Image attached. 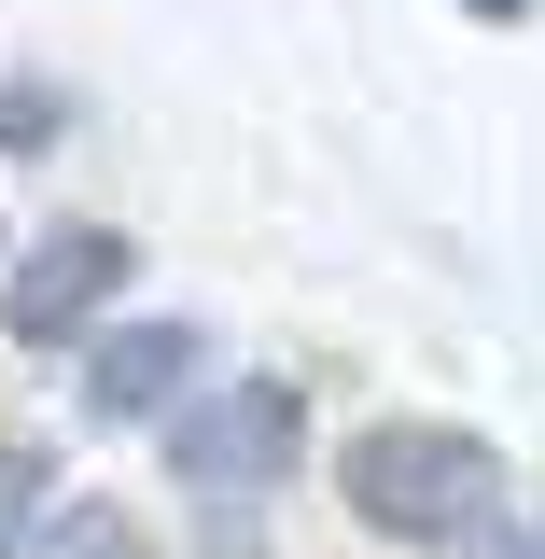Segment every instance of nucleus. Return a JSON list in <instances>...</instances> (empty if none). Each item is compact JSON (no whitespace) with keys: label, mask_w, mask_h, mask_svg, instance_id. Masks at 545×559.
<instances>
[{"label":"nucleus","mask_w":545,"mask_h":559,"mask_svg":"<svg viewBox=\"0 0 545 559\" xmlns=\"http://www.w3.org/2000/svg\"><path fill=\"white\" fill-rule=\"evenodd\" d=\"M0 140H57V98H28V84H0Z\"/></svg>","instance_id":"obj_7"},{"label":"nucleus","mask_w":545,"mask_h":559,"mask_svg":"<svg viewBox=\"0 0 545 559\" xmlns=\"http://www.w3.org/2000/svg\"><path fill=\"white\" fill-rule=\"evenodd\" d=\"M182 378H197V322H112V336L84 349V406L98 419H182L197 406V392H182Z\"/></svg>","instance_id":"obj_4"},{"label":"nucleus","mask_w":545,"mask_h":559,"mask_svg":"<svg viewBox=\"0 0 545 559\" xmlns=\"http://www.w3.org/2000/svg\"><path fill=\"white\" fill-rule=\"evenodd\" d=\"M294 448H308V406H294L280 378L197 392V406L168 419V476L197 489V503H266V489L294 476Z\"/></svg>","instance_id":"obj_2"},{"label":"nucleus","mask_w":545,"mask_h":559,"mask_svg":"<svg viewBox=\"0 0 545 559\" xmlns=\"http://www.w3.org/2000/svg\"><path fill=\"white\" fill-rule=\"evenodd\" d=\"M336 489L349 518L378 532V546H489L503 518V462H489V433H462V419H364L336 448Z\"/></svg>","instance_id":"obj_1"},{"label":"nucleus","mask_w":545,"mask_h":559,"mask_svg":"<svg viewBox=\"0 0 545 559\" xmlns=\"http://www.w3.org/2000/svg\"><path fill=\"white\" fill-rule=\"evenodd\" d=\"M127 238L112 224H57V238H28L14 252V280H0V336H28V349H70L112 294H127Z\"/></svg>","instance_id":"obj_3"},{"label":"nucleus","mask_w":545,"mask_h":559,"mask_svg":"<svg viewBox=\"0 0 545 559\" xmlns=\"http://www.w3.org/2000/svg\"><path fill=\"white\" fill-rule=\"evenodd\" d=\"M476 559H545V503H518V518H503V532H489Z\"/></svg>","instance_id":"obj_8"},{"label":"nucleus","mask_w":545,"mask_h":559,"mask_svg":"<svg viewBox=\"0 0 545 559\" xmlns=\"http://www.w3.org/2000/svg\"><path fill=\"white\" fill-rule=\"evenodd\" d=\"M462 14H489V28H518V14H532V0H462Z\"/></svg>","instance_id":"obj_9"},{"label":"nucleus","mask_w":545,"mask_h":559,"mask_svg":"<svg viewBox=\"0 0 545 559\" xmlns=\"http://www.w3.org/2000/svg\"><path fill=\"white\" fill-rule=\"evenodd\" d=\"M43 503H57V462H43L28 433H0V559L43 546Z\"/></svg>","instance_id":"obj_5"},{"label":"nucleus","mask_w":545,"mask_h":559,"mask_svg":"<svg viewBox=\"0 0 545 559\" xmlns=\"http://www.w3.org/2000/svg\"><path fill=\"white\" fill-rule=\"evenodd\" d=\"M28 559H140V518H127V503H57Z\"/></svg>","instance_id":"obj_6"}]
</instances>
